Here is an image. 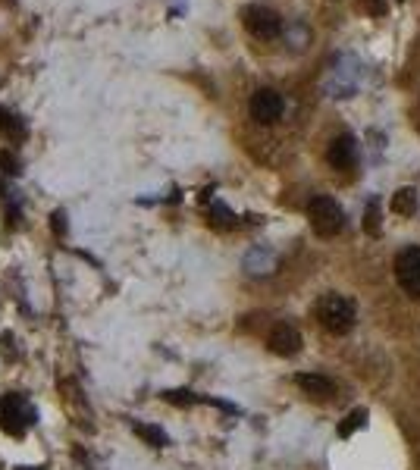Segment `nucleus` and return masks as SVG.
<instances>
[{"mask_svg": "<svg viewBox=\"0 0 420 470\" xmlns=\"http://www.w3.org/2000/svg\"><path fill=\"white\" fill-rule=\"evenodd\" d=\"M0 194H3V182H0Z\"/></svg>", "mask_w": 420, "mask_h": 470, "instance_id": "nucleus-23", "label": "nucleus"}, {"mask_svg": "<svg viewBox=\"0 0 420 470\" xmlns=\"http://www.w3.org/2000/svg\"><path fill=\"white\" fill-rule=\"evenodd\" d=\"M361 6L367 13H373V16H382V13H386V0H361Z\"/></svg>", "mask_w": 420, "mask_h": 470, "instance_id": "nucleus-21", "label": "nucleus"}, {"mask_svg": "<svg viewBox=\"0 0 420 470\" xmlns=\"http://www.w3.org/2000/svg\"><path fill=\"white\" fill-rule=\"evenodd\" d=\"M392 213H401V217L417 213V191L414 188H398L392 194Z\"/></svg>", "mask_w": 420, "mask_h": 470, "instance_id": "nucleus-13", "label": "nucleus"}, {"mask_svg": "<svg viewBox=\"0 0 420 470\" xmlns=\"http://www.w3.org/2000/svg\"><path fill=\"white\" fill-rule=\"evenodd\" d=\"M267 345H270L273 354L292 357V354H298L301 351V332L295 329V326H288V323H276L273 329H270V336H267Z\"/></svg>", "mask_w": 420, "mask_h": 470, "instance_id": "nucleus-7", "label": "nucleus"}, {"mask_svg": "<svg viewBox=\"0 0 420 470\" xmlns=\"http://www.w3.org/2000/svg\"><path fill=\"white\" fill-rule=\"evenodd\" d=\"M307 219H311V229L317 232V235H323V238L339 235L342 226H345L342 207H339L332 198H326V194L311 198V204H307Z\"/></svg>", "mask_w": 420, "mask_h": 470, "instance_id": "nucleus-2", "label": "nucleus"}, {"mask_svg": "<svg viewBox=\"0 0 420 470\" xmlns=\"http://www.w3.org/2000/svg\"><path fill=\"white\" fill-rule=\"evenodd\" d=\"M364 232H370V235H380V201L370 198L367 210H364Z\"/></svg>", "mask_w": 420, "mask_h": 470, "instance_id": "nucleus-17", "label": "nucleus"}, {"mask_svg": "<svg viewBox=\"0 0 420 470\" xmlns=\"http://www.w3.org/2000/svg\"><path fill=\"white\" fill-rule=\"evenodd\" d=\"M210 217H213V223H219V226H232V219H235L229 213V207L219 204V201H217V204H210Z\"/></svg>", "mask_w": 420, "mask_h": 470, "instance_id": "nucleus-18", "label": "nucleus"}, {"mask_svg": "<svg viewBox=\"0 0 420 470\" xmlns=\"http://www.w3.org/2000/svg\"><path fill=\"white\" fill-rule=\"evenodd\" d=\"M326 160L336 169H351L357 163V144L351 135H339L329 141V150H326Z\"/></svg>", "mask_w": 420, "mask_h": 470, "instance_id": "nucleus-8", "label": "nucleus"}, {"mask_svg": "<svg viewBox=\"0 0 420 470\" xmlns=\"http://www.w3.org/2000/svg\"><path fill=\"white\" fill-rule=\"evenodd\" d=\"M273 267H276V257H273V251H267V248H254L244 257V269H248L251 276L273 273Z\"/></svg>", "mask_w": 420, "mask_h": 470, "instance_id": "nucleus-11", "label": "nucleus"}, {"mask_svg": "<svg viewBox=\"0 0 420 470\" xmlns=\"http://www.w3.org/2000/svg\"><path fill=\"white\" fill-rule=\"evenodd\" d=\"M317 320L320 326H323L326 332H332V336H345V332L355 326V304H351L345 295H323V298L317 301Z\"/></svg>", "mask_w": 420, "mask_h": 470, "instance_id": "nucleus-1", "label": "nucleus"}, {"mask_svg": "<svg viewBox=\"0 0 420 470\" xmlns=\"http://www.w3.org/2000/svg\"><path fill=\"white\" fill-rule=\"evenodd\" d=\"M295 382H298V389L304 395H311V398H332V392H336L332 379H326V376H320V373H298Z\"/></svg>", "mask_w": 420, "mask_h": 470, "instance_id": "nucleus-9", "label": "nucleus"}, {"mask_svg": "<svg viewBox=\"0 0 420 470\" xmlns=\"http://www.w3.org/2000/svg\"><path fill=\"white\" fill-rule=\"evenodd\" d=\"M242 19H244V29H248L254 38H260V41H270V38H276L282 31L279 13L270 10V6H260V3L244 6Z\"/></svg>", "mask_w": 420, "mask_h": 470, "instance_id": "nucleus-4", "label": "nucleus"}, {"mask_svg": "<svg viewBox=\"0 0 420 470\" xmlns=\"http://www.w3.org/2000/svg\"><path fill=\"white\" fill-rule=\"evenodd\" d=\"M19 173H22V160L10 148H0V175H19Z\"/></svg>", "mask_w": 420, "mask_h": 470, "instance_id": "nucleus-16", "label": "nucleus"}, {"mask_svg": "<svg viewBox=\"0 0 420 470\" xmlns=\"http://www.w3.org/2000/svg\"><path fill=\"white\" fill-rule=\"evenodd\" d=\"M160 398H163V401H169V405H176V407H188V405H198L201 395L188 392V389H166V392H163Z\"/></svg>", "mask_w": 420, "mask_h": 470, "instance_id": "nucleus-15", "label": "nucleus"}, {"mask_svg": "<svg viewBox=\"0 0 420 470\" xmlns=\"http://www.w3.org/2000/svg\"><path fill=\"white\" fill-rule=\"evenodd\" d=\"M50 229H54L56 235H66V232H69L66 210H54V213H50Z\"/></svg>", "mask_w": 420, "mask_h": 470, "instance_id": "nucleus-20", "label": "nucleus"}, {"mask_svg": "<svg viewBox=\"0 0 420 470\" xmlns=\"http://www.w3.org/2000/svg\"><path fill=\"white\" fill-rule=\"evenodd\" d=\"M16 470H44V467H16Z\"/></svg>", "mask_w": 420, "mask_h": 470, "instance_id": "nucleus-22", "label": "nucleus"}, {"mask_svg": "<svg viewBox=\"0 0 420 470\" xmlns=\"http://www.w3.org/2000/svg\"><path fill=\"white\" fill-rule=\"evenodd\" d=\"M35 420H38V411L19 392H6L0 398V430L13 432V436H22L25 426H31Z\"/></svg>", "mask_w": 420, "mask_h": 470, "instance_id": "nucleus-3", "label": "nucleus"}, {"mask_svg": "<svg viewBox=\"0 0 420 470\" xmlns=\"http://www.w3.org/2000/svg\"><path fill=\"white\" fill-rule=\"evenodd\" d=\"M367 420H370V414H367V407H355V411H351L348 414V417H345L342 420V423H339V436H351V432H357V430H361V426H367Z\"/></svg>", "mask_w": 420, "mask_h": 470, "instance_id": "nucleus-14", "label": "nucleus"}, {"mask_svg": "<svg viewBox=\"0 0 420 470\" xmlns=\"http://www.w3.org/2000/svg\"><path fill=\"white\" fill-rule=\"evenodd\" d=\"M0 135L10 138V141H19V138H25L22 119H19L16 113H10L6 107H0Z\"/></svg>", "mask_w": 420, "mask_h": 470, "instance_id": "nucleus-12", "label": "nucleus"}, {"mask_svg": "<svg viewBox=\"0 0 420 470\" xmlns=\"http://www.w3.org/2000/svg\"><path fill=\"white\" fill-rule=\"evenodd\" d=\"M395 279L411 298H420V248H405L395 257Z\"/></svg>", "mask_w": 420, "mask_h": 470, "instance_id": "nucleus-6", "label": "nucleus"}, {"mask_svg": "<svg viewBox=\"0 0 420 470\" xmlns=\"http://www.w3.org/2000/svg\"><path fill=\"white\" fill-rule=\"evenodd\" d=\"M0 351H3V357H10V361H16V357H19L16 336H13V332H3V336H0Z\"/></svg>", "mask_w": 420, "mask_h": 470, "instance_id": "nucleus-19", "label": "nucleus"}, {"mask_svg": "<svg viewBox=\"0 0 420 470\" xmlns=\"http://www.w3.org/2000/svg\"><path fill=\"white\" fill-rule=\"evenodd\" d=\"M132 430H135V436L141 439L144 445H150V448H166L169 445V436L160 430L157 423H144V420H135L132 423Z\"/></svg>", "mask_w": 420, "mask_h": 470, "instance_id": "nucleus-10", "label": "nucleus"}, {"mask_svg": "<svg viewBox=\"0 0 420 470\" xmlns=\"http://www.w3.org/2000/svg\"><path fill=\"white\" fill-rule=\"evenodd\" d=\"M248 110H251V119H254V123L270 125V123H276V119L282 116V110H286V100H282V94L273 91V88H260V91L251 94Z\"/></svg>", "mask_w": 420, "mask_h": 470, "instance_id": "nucleus-5", "label": "nucleus"}]
</instances>
